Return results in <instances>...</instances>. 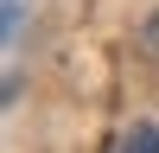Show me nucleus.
<instances>
[{
	"label": "nucleus",
	"instance_id": "nucleus-1",
	"mask_svg": "<svg viewBox=\"0 0 159 153\" xmlns=\"http://www.w3.org/2000/svg\"><path fill=\"white\" fill-rule=\"evenodd\" d=\"M121 153H159V121H134L121 134Z\"/></svg>",
	"mask_w": 159,
	"mask_h": 153
},
{
	"label": "nucleus",
	"instance_id": "nucleus-2",
	"mask_svg": "<svg viewBox=\"0 0 159 153\" xmlns=\"http://www.w3.org/2000/svg\"><path fill=\"white\" fill-rule=\"evenodd\" d=\"M0 38H7V51L25 38V0H7V19H0Z\"/></svg>",
	"mask_w": 159,
	"mask_h": 153
},
{
	"label": "nucleus",
	"instance_id": "nucleus-3",
	"mask_svg": "<svg viewBox=\"0 0 159 153\" xmlns=\"http://www.w3.org/2000/svg\"><path fill=\"white\" fill-rule=\"evenodd\" d=\"M140 51H147V58H159V7L140 19Z\"/></svg>",
	"mask_w": 159,
	"mask_h": 153
}]
</instances>
